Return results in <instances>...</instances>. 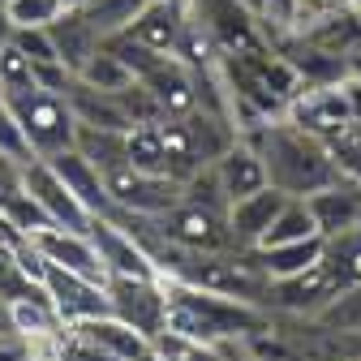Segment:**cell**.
I'll return each mask as SVG.
<instances>
[{"label": "cell", "instance_id": "obj_1", "mask_svg": "<svg viewBox=\"0 0 361 361\" xmlns=\"http://www.w3.org/2000/svg\"><path fill=\"white\" fill-rule=\"evenodd\" d=\"M250 142L267 159L271 185L284 190V194H293V198H310V194L336 185V180H344L331 147L323 138H314V133H305L301 125H293L288 116L267 121L262 129H254Z\"/></svg>", "mask_w": 361, "mask_h": 361}, {"label": "cell", "instance_id": "obj_2", "mask_svg": "<svg viewBox=\"0 0 361 361\" xmlns=\"http://www.w3.org/2000/svg\"><path fill=\"white\" fill-rule=\"evenodd\" d=\"M168 297H172L168 327L211 344H250L254 336L276 327V314L241 297H224V293L176 284V280H168Z\"/></svg>", "mask_w": 361, "mask_h": 361}, {"label": "cell", "instance_id": "obj_3", "mask_svg": "<svg viewBox=\"0 0 361 361\" xmlns=\"http://www.w3.org/2000/svg\"><path fill=\"white\" fill-rule=\"evenodd\" d=\"M5 104L22 121V129H26V138H30L39 159H48L56 151H69L78 142V116H73L69 99L56 95V90H43L35 82L13 86V90H5Z\"/></svg>", "mask_w": 361, "mask_h": 361}, {"label": "cell", "instance_id": "obj_4", "mask_svg": "<svg viewBox=\"0 0 361 361\" xmlns=\"http://www.w3.org/2000/svg\"><path fill=\"white\" fill-rule=\"evenodd\" d=\"M108 305L116 319H125L129 327H138L142 336H159L168 331V280L164 276H108Z\"/></svg>", "mask_w": 361, "mask_h": 361}, {"label": "cell", "instance_id": "obj_5", "mask_svg": "<svg viewBox=\"0 0 361 361\" xmlns=\"http://www.w3.org/2000/svg\"><path fill=\"white\" fill-rule=\"evenodd\" d=\"M344 293V284L336 280V271L319 258L310 271H297L288 280H271V297H267V310L276 314V319H319V314Z\"/></svg>", "mask_w": 361, "mask_h": 361}, {"label": "cell", "instance_id": "obj_6", "mask_svg": "<svg viewBox=\"0 0 361 361\" xmlns=\"http://www.w3.org/2000/svg\"><path fill=\"white\" fill-rule=\"evenodd\" d=\"M194 13L215 35L224 56H250V52L271 48L254 5H245V0H194Z\"/></svg>", "mask_w": 361, "mask_h": 361}, {"label": "cell", "instance_id": "obj_7", "mask_svg": "<svg viewBox=\"0 0 361 361\" xmlns=\"http://www.w3.org/2000/svg\"><path fill=\"white\" fill-rule=\"evenodd\" d=\"M104 180H108V194H112V202L121 211L151 215V219L168 215L180 198H185V185H180V180H172L164 172H142V168H133V164L108 172Z\"/></svg>", "mask_w": 361, "mask_h": 361}, {"label": "cell", "instance_id": "obj_8", "mask_svg": "<svg viewBox=\"0 0 361 361\" xmlns=\"http://www.w3.org/2000/svg\"><path fill=\"white\" fill-rule=\"evenodd\" d=\"M159 228L168 241L185 245V250H237L233 228H228V211H215L202 202L180 198L168 215H159Z\"/></svg>", "mask_w": 361, "mask_h": 361}, {"label": "cell", "instance_id": "obj_9", "mask_svg": "<svg viewBox=\"0 0 361 361\" xmlns=\"http://www.w3.org/2000/svg\"><path fill=\"white\" fill-rule=\"evenodd\" d=\"M26 176V190L30 198L48 211V219L56 224V228H69V233H90V224H95V215H90V207L61 180V172L48 164V159H30L22 168Z\"/></svg>", "mask_w": 361, "mask_h": 361}, {"label": "cell", "instance_id": "obj_10", "mask_svg": "<svg viewBox=\"0 0 361 361\" xmlns=\"http://www.w3.org/2000/svg\"><path fill=\"white\" fill-rule=\"evenodd\" d=\"M288 121L301 125L305 133L323 142H336L340 133L353 125L348 99H344V86H305L301 95L288 104Z\"/></svg>", "mask_w": 361, "mask_h": 361}, {"label": "cell", "instance_id": "obj_11", "mask_svg": "<svg viewBox=\"0 0 361 361\" xmlns=\"http://www.w3.org/2000/svg\"><path fill=\"white\" fill-rule=\"evenodd\" d=\"M43 284H48L52 305H56V314H61L69 327H78L86 319H99V314H112L108 284H99V280H86V276H78V271H65V267H52L48 262Z\"/></svg>", "mask_w": 361, "mask_h": 361}, {"label": "cell", "instance_id": "obj_12", "mask_svg": "<svg viewBox=\"0 0 361 361\" xmlns=\"http://www.w3.org/2000/svg\"><path fill=\"white\" fill-rule=\"evenodd\" d=\"M90 241H95V250H99V258L108 267V276H159V267L147 254V245L133 233H125L116 219L95 215V224H90Z\"/></svg>", "mask_w": 361, "mask_h": 361}, {"label": "cell", "instance_id": "obj_13", "mask_svg": "<svg viewBox=\"0 0 361 361\" xmlns=\"http://www.w3.org/2000/svg\"><path fill=\"white\" fill-rule=\"evenodd\" d=\"M43 258H48L52 267H65V271H78V276L86 280H99L108 284V267L95 250V241H90V233H69V228H43L35 237H26Z\"/></svg>", "mask_w": 361, "mask_h": 361}, {"label": "cell", "instance_id": "obj_14", "mask_svg": "<svg viewBox=\"0 0 361 361\" xmlns=\"http://www.w3.org/2000/svg\"><path fill=\"white\" fill-rule=\"evenodd\" d=\"M90 348H99L112 361H155V340L142 336L138 327H129L116 314H99V319H86L73 327Z\"/></svg>", "mask_w": 361, "mask_h": 361}, {"label": "cell", "instance_id": "obj_15", "mask_svg": "<svg viewBox=\"0 0 361 361\" xmlns=\"http://www.w3.org/2000/svg\"><path fill=\"white\" fill-rule=\"evenodd\" d=\"M190 18H194V0H151V5L133 18L125 30L133 39H142L147 48L172 56L180 35H185V26H190Z\"/></svg>", "mask_w": 361, "mask_h": 361}, {"label": "cell", "instance_id": "obj_16", "mask_svg": "<svg viewBox=\"0 0 361 361\" xmlns=\"http://www.w3.org/2000/svg\"><path fill=\"white\" fill-rule=\"evenodd\" d=\"M211 168H215V176H219L224 194H228V202L250 198V194H258V190H267V185H271V176H267V159H262V151H258L250 138H237V142L224 151Z\"/></svg>", "mask_w": 361, "mask_h": 361}, {"label": "cell", "instance_id": "obj_17", "mask_svg": "<svg viewBox=\"0 0 361 361\" xmlns=\"http://www.w3.org/2000/svg\"><path fill=\"white\" fill-rule=\"evenodd\" d=\"M288 198H293V194H284V190H276V185H267V190H258V194H250V198H237V202L228 207V228H233L237 250H258V241L267 237V228L276 224V215L284 211Z\"/></svg>", "mask_w": 361, "mask_h": 361}, {"label": "cell", "instance_id": "obj_18", "mask_svg": "<svg viewBox=\"0 0 361 361\" xmlns=\"http://www.w3.org/2000/svg\"><path fill=\"white\" fill-rule=\"evenodd\" d=\"M271 48L288 56V65L297 69V78H301L305 86H340V82L353 73V69H348V56L319 48V43H310L305 35H288V39H280V43H271Z\"/></svg>", "mask_w": 361, "mask_h": 361}, {"label": "cell", "instance_id": "obj_19", "mask_svg": "<svg viewBox=\"0 0 361 361\" xmlns=\"http://www.w3.org/2000/svg\"><path fill=\"white\" fill-rule=\"evenodd\" d=\"M142 86L159 99V108H164L168 121H180V116H190L198 108V78H194L190 65H180L176 56H168L155 73H147Z\"/></svg>", "mask_w": 361, "mask_h": 361}, {"label": "cell", "instance_id": "obj_20", "mask_svg": "<svg viewBox=\"0 0 361 361\" xmlns=\"http://www.w3.org/2000/svg\"><path fill=\"white\" fill-rule=\"evenodd\" d=\"M48 164L61 172V180L65 185L90 207V215H108L116 202H112V194H108V180H104V172L90 164L78 147H69V151H56V155H48Z\"/></svg>", "mask_w": 361, "mask_h": 361}, {"label": "cell", "instance_id": "obj_21", "mask_svg": "<svg viewBox=\"0 0 361 361\" xmlns=\"http://www.w3.org/2000/svg\"><path fill=\"white\" fill-rule=\"evenodd\" d=\"M310 215L314 224H319L323 237H336L344 228H353V224H361V180H336V185L310 194Z\"/></svg>", "mask_w": 361, "mask_h": 361}, {"label": "cell", "instance_id": "obj_22", "mask_svg": "<svg viewBox=\"0 0 361 361\" xmlns=\"http://www.w3.org/2000/svg\"><path fill=\"white\" fill-rule=\"evenodd\" d=\"M48 30H52V39H56L61 61H65L73 73H82V65L104 48V30L90 22V13H86V9H65Z\"/></svg>", "mask_w": 361, "mask_h": 361}, {"label": "cell", "instance_id": "obj_23", "mask_svg": "<svg viewBox=\"0 0 361 361\" xmlns=\"http://www.w3.org/2000/svg\"><path fill=\"white\" fill-rule=\"evenodd\" d=\"M65 99H69L78 125H95V129H129V121H125V112H121V104H116L112 90H99V86H90V82L73 78L69 90H65Z\"/></svg>", "mask_w": 361, "mask_h": 361}, {"label": "cell", "instance_id": "obj_24", "mask_svg": "<svg viewBox=\"0 0 361 361\" xmlns=\"http://www.w3.org/2000/svg\"><path fill=\"white\" fill-rule=\"evenodd\" d=\"M323 237H310V241H288V245H258L254 262L262 267L267 280H288L297 271H310L314 262L323 258Z\"/></svg>", "mask_w": 361, "mask_h": 361}, {"label": "cell", "instance_id": "obj_25", "mask_svg": "<svg viewBox=\"0 0 361 361\" xmlns=\"http://www.w3.org/2000/svg\"><path fill=\"white\" fill-rule=\"evenodd\" d=\"M0 297H5L9 305H18V301H52L48 284L35 280L30 271L22 267L18 241H0Z\"/></svg>", "mask_w": 361, "mask_h": 361}, {"label": "cell", "instance_id": "obj_26", "mask_svg": "<svg viewBox=\"0 0 361 361\" xmlns=\"http://www.w3.org/2000/svg\"><path fill=\"white\" fill-rule=\"evenodd\" d=\"M104 176L129 164V147H125V129H95V125H78V142H73Z\"/></svg>", "mask_w": 361, "mask_h": 361}, {"label": "cell", "instance_id": "obj_27", "mask_svg": "<svg viewBox=\"0 0 361 361\" xmlns=\"http://www.w3.org/2000/svg\"><path fill=\"white\" fill-rule=\"evenodd\" d=\"M155 361H233V344H211L168 327L155 336Z\"/></svg>", "mask_w": 361, "mask_h": 361}, {"label": "cell", "instance_id": "obj_28", "mask_svg": "<svg viewBox=\"0 0 361 361\" xmlns=\"http://www.w3.org/2000/svg\"><path fill=\"white\" fill-rule=\"evenodd\" d=\"M164 155H168V176L180 180V185H185L190 176H198L202 168H211V164H202L185 121H164Z\"/></svg>", "mask_w": 361, "mask_h": 361}, {"label": "cell", "instance_id": "obj_29", "mask_svg": "<svg viewBox=\"0 0 361 361\" xmlns=\"http://www.w3.org/2000/svg\"><path fill=\"white\" fill-rule=\"evenodd\" d=\"M323 262L336 271V280L344 288H357L361 284V224L336 233V237H323Z\"/></svg>", "mask_w": 361, "mask_h": 361}, {"label": "cell", "instance_id": "obj_30", "mask_svg": "<svg viewBox=\"0 0 361 361\" xmlns=\"http://www.w3.org/2000/svg\"><path fill=\"white\" fill-rule=\"evenodd\" d=\"M310 237H323L319 224L310 215V202L305 198H288L284 211L276 215V224L267 228V237L258 245H288V241H310Z\"/></svg>", "mask_w": 361, "mask_h": 361}, {"label": "cell", "instance_id": "obj_31", "mask_svg": "<svg viewBox=\"0 0 361 361\" xmlns=\"http://www.w3.org/2000/svg\"><path fill=\"white\" fill-rule=\"evenodd\" d=\"M129 164L142 172H164L168 176V155H164V125H133L125 129Z\"/></svg>", "mask_w": 361, "mask_h": 361}, {"label": "cell", "instance_id": "obj_32", "mask_svg": "<svg viewBox=\"0 0 361 361\" xmlns=\"http://www.w3.org/2000/svg\"><path fill=\"white\" fill-rule=\"evenodd\" d=\"M78 78H82V82H90V86H99V90H112V95L138 82V78H133V69H129L112 48H99L95 56L82 65V73H78Z\"/></svg>", "mask_w": 361, "mask_h": 361}, {"label": "cell", "instance_id": "obj_33", "mask_svg": "<svg viewBox=\"0 0 361 361\" xmlns=\"http://www.w3.org/2000/svg\"><path fill=\"white\" fill-rule=\"evenodd\" d=\"M147 5L151 0H86L82 9L90 13V22H95L104 35H112V30H125Z\"/></svg>", "mask_w": 361, "mask_h": 361}, {"label": "cell", "instance_id": "obj_34", "mask_svg": "<svg viewBox=\"0 0 361 361\" xmlns=\"http://www.w3.org/2000/svg\"><path fill=\"white\" fill-rule=\"evenodd\" d=\"M116 104H121V112H125L129 129H133V125H164V121H168V116H164V108H159V99L151 95L142 82H133V86L116 90Z\"/></svg>", "mask_w": 361, "mask_h": 361}, {"label": "cell", "instance_id": "obj_35", "mask_svg": "<svg viewBox=\"0 0 361 361\" xmlns=\"http://www.w3.org/2000/svg\"><path fill=\"white\" fill-rule=\"evenodd\" d=\"M0 155L18 159L22 168H26L30 159H39L35 147H30V138H26V129H22V121L13 116V108H9L5 99H0Z\"/></svg>", "mask_w": 361, "mask_h": 361}, {"label": "cell", "instance_id": "obj_36", "mask_svg": "<svg viewBox=\"0 0 361 361\" xmlns=\"http://www.w3.org/2000/svg\"><path fill=\"white\" fill-rule=\"evenodd\" d=\"M319 323L336 327V331H357L361 336V284L357 288H344L323 314H319Z\"/></svg>", "mask_w": 361, "mask_h": 361}, {"label": "cell", "instance_id": "obj_37", "mask_svg": "<svg viewBox=\"0 0 361 361\" xmlns=\"http://www.w3.org/2000/svg\"><path fill=\"white\" fill-rule=\"evenodd\" d=\"M13 43L30 56V65H48V61H61L56 52V39L48 26H13Z\"/></svg>", "mask_w": 361, "mask_h": 361}, {"label": "cell", "instance_id": "obj_38", "mask_svg": "<svg viewBox=\"0 0 361 361\" xmlns=\"http://www.w3.org/2000/svg\"><path fill=\"white\" fill-rule=\"evenodd\" d=\"M65 9H69L65 0H13L5 13L13 26H52Z\"/></svg>", "mask_w": 361, "mask_h": 361}, {"label": "cell", "instance_id": "obj_39", "mask_svg": "<svg viewBox=\"0 0 361 361\" xmlns=\"http://www.w3.org/2000/svg\"><path fill=\"white\" fill-rule=\"evenodd\" d=\"M331 147V155H336V164H340V172L348 176V180H361V125L353 121L336 142H327Z\"/></svg>", "mask_w": 361, "mask_h": 361}, {"label": "cell", "instance_id": "obj_40", "mask_svg": "<svg viewBox=\"0 0 361 361\" xmlns=\"http://www.w3.org/2000/svg\"><path fill=\"white\" fill-rule=\"evenodd\" d=\"M30 82H35V65H30V56L18 48V43H9V48L0 52V86L13 90V86H30Z\"/></svg>", "mask_w": 361, "mask_h": 361}, {"label": "cell", "instance_id": "obj_41", "mask_svg": "<svg viewBox=\"0 0 361 361\" xmlns=\"http://www.w3.org/2000/svg\"><path fill=\"white\" fill-rule=\"evenodd\" d=\"M22 194H26L22 164H18V159H9V155H0V215H5Z\"/></svg>", "mask_w": 361, "mask_h": 361}, {"label": "cell", "instance_id": "obj_42", "mask_svg": "<svg viewBox=\"0 0 361 361\" xmlns=\"http://www.w3.org/2000/svg\"><path fill=\"white\" fill-rule=\"evenodd\" d=\"M340 86H344V99H348V112H353V121L361 125V73H348Z\"/></svg>", "mask_w": 361, "mask_h": 361}, {"label": "cell", "instance_id": "obj_43", "mask_svg": "<svg viewBox=\"0 0 361 361\" xmlns=\"http://www.w3.org/2000/svg\"><path fill=\"white\" fill-rule=\"evenodd\" d=\"M0 336H18V323H13V305L0 297Z\"/></svg>", "mask_w": 361, "mask_h": 361}, {"label": "cell", "instance_id": "obj_44", "mask_svg": "<svg viewBox=\"0 0 361 361\" xmlns=\"http://www.w3.org/2000/svg\"><path fill=\"white\" fill-rule=\"evenodd\" d=\"M9 43H13V22H9V13H5V9H0V52H5Z\"/></svg>", "mask_w": 361, "mask_h": 361}, {"label": "cell", "instance_id": "obj_45", "mask_svg": "<svg viewBox=\"0 0 361 361\" xmlns=\"http://www.w3.org/2000/svg\"><path fill=\"white\" fill-rule=\"evenodd\" d=\"M0 241H22V237L13 233V224H9L5 215H0Z\"/></svg>", "mask_w": 361, "mask_h": 361}, {"label": "cell", "instance_id": "obj_46", "mask_svg": "<svg viewBox=\"0 0 361 361\" xmlns=\"http://www.w3.org/2000/svg\"><path fill=\"white\" fill-rule=\"evenodd\" d=\"M65 5H69V9H82V5H86V0H65Z\"/></svg>", "mask_w": 361, "mask_h": 361}, {"label": "cell", "instance_id": "obj_47", "mask_svg": "<svg viewBox=\"0 0 361 361\" xmlns=\"http://www.w3.org/2000/svg\"><path fill=\"white\" fill-rule=\"evenodd\" d=\"M9 5H13V0H0V9H9Z\"/></svg>", "mask_w": 361, "mask_h": 361}, {"label": "cell", "instance_id": "obj_48", "mask_svg": "<svg viewBox=\"0 0 361 361\" xmlns=\"http://www.w3.org/2000/svg\"><path fill=\"white\" fill-rule=\"evenodd\" d=\"M0 99H5V86H0Z\"/></svg>", "mask_w": 361, "mask_h": 361}]
</instances>
